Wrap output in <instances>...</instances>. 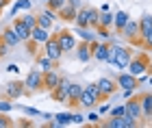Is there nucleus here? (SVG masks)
Segmentation results:
<instances>
[{
	"instance_id": "1",
	"label": "nucleus",
	"mask_w": 152,
	"mask_h": 128,
	"mask_svg": "<svg viewBox=\"0 0 152 128\" xmlns=\"http://www.w3.org/2000/svg\"><path fill=\"white\" fill-rule=\"evenodd\" d=\"M128 72L133 74V76H137V80H146L152 74V61L148 59L146 52H139V55H135L133 59H130Z\"/></svg>"
},
{
	"instance_id": "2",
	"label": "nucleus",
	"mask_w": 152,
	"mask_h": 128,
	"mask_svg": "<svg viewBox=\"0 0 152 128\" xmlns=\"http://www.w3.org/2000/svg\"><path fill=\"white\" fill-rule=\"evenodd\" d=\"M130 59H133V52L128 48H124V46H111V48H109L107 63H113V65L120 67V70H128Z\"/></svg>"
},
{
	"instance_id": "3",
	"label": "nucleus",
	"mask_w": 152,
	"mask_h": 128,
	"mask_svg": "<svg viewBox=\"0 0 152 128\" xmlns=\"http://www.w3.org/2000/svg\"><path fill=\"white\" fill-rule=\"evenodd\" d=\"M98 15H100V11L96 9V7L83 4L80 9L76 11L74 26H91V28H96V24H98Z\"/></svg>"
},
{
	"instance_id": "4",
	"label": "nucleus",
	"mask_w": 152,
	"mask_h": 128,
	"mask_svg": "<svg viewBox=\"0 0 152 128\" xmlns=\"http://www.w3.org/2000/svg\"><path fill=\"white\" fill-rule=\"evenodd\" d=\"M98 102H102L100 98V91H98V85L91 83V85H85L83 87V93H80V100H78V106H85V109H94Z\"/></svg>"
},
{
	"instance_id": "5",
	"label": "nucleus",
	"mask_w": 152,
	"mask_h": 128,
	"mask_svg": "<svg viewBox=\"0 0 152 128\" xmlns=\"http://www.w3.org/2000/svg\"><path fill=\"white\" fill-rule=\"evenodd\" d=\"M120 35L126 39L128 44H135V46H141V33H139V20H128V24L124 26V31Z\"/></svg>"
},
{
	"instance_id": "6",
	"label": "nucleus",
	"mask_w": 152,
	"mask_h": 128,
	"mask_svg": "<svg viewBox=\"0 0 152 128\" xmlns=\"http://www.w3.org/2000/svg\"><path fill=\"white\" fill-rule=\"evenodd\" d=\"M80 7H83L80 0H67V2L57 11V13H59V20H61V22H72V24H74V20H76V11H78Z\"/></svg>"
},
{
	"instance_id": "7",
	"label": "nucleus",
	"mask_w": 152,
	"mask_h": 128,
	"mask_svg": "<svg viewBox=\"0 0 152 128\" xmlns=\"http://www.w3.org/2000/svg\"><path fill=\"white\" fill-rule=\"evenodd\" d=\"M24 85H26V91L28 93H37V91H41L44 89V72L39 70H31L28 72V76H26V80H24Z\"/></svg>"
},
{
	"instance_id": "8",
	"label": "nucleus",
	"mask_w": 152,
	"mask_h": 128,
	"mask_svg": "<svg viewBox=\"0 0 152 128\" xmlns=\"http://www.w3.org/2000/svg\"><path fill=\"white\" fill-rule=\"evenodd\" d=\"M44 55L48 57V59H52L54 63L57 61H61V57H63V50H61V46H59V39H57V35H50V39L44 44Z\"/></svg>"
},
{
	"instance_id": "9",
	"label": "nucleus",
	"mask_w": 152,
	"mask_h": 128,
	"mask_svg": "<svg viewBox=\"0 0 152 128\" xmlns=\"http://www.w3.org/2000/svg\"><path fill=\"white\" fill-rule=\"evenodd\" d=\"M128 102H124V106H126V115L130 117V119H135L137 124L143 119V115H141V102H139V96H130V98H126Z\"/></svg>"
},
{
	"instance_id": "10",
	"label": "nucleus",
	"mask_w": 152,
	"mask_h": 128,
	"mask_svg": "<svg viewBox=\"0 0 152 128\" xmlns=\"http://www.w3.org/2000/svg\"><path fill=\"white\" fill-rule=\"evenodd\" d=\"M96 85H98V91H100V98H102V100H109L117 89H120V87H117V83H115V78H107V76L100 78Z\"/></svg>"
},
{
	"instance_id": "11",
	"label": "nucleus",
	"mask_w": 152,
	"mask_h": 128,
	"mask_svg": "<svg viewBox=\"0 0 152 128\" xmlns=\"http://www.w3.org/2000/svg\"><path fill=\"white\" fill-rule=\"evenodd\" d=\"M59 39V46H61V50H63V55L65 52H72L76 48V37H74V33L72 31H59V33H54Z\"/></svg>"
},
{
	"instance_id": "12",
	"label": "nucleus",
	"mask_w": 152,
	"mask_h": 128,
	"mask_svg": "<svg viewBox=\"0 0 152 128\" xmlns=\"http://www.w3.org/2000/svg\"><path fill=\"white\" fill-rule=\"evenodd\" d=\"M115 83L120 89H130V91H135L137 87H139V80H137V76H133L130 72H122V74H117V78H115Z\"/></svg>"
},
{
	"instance_id": "13",
	"label": "nucleus",
	"mask_w": 152,
	"mask_h": 128,
	"mask_svg": "<svg viewBox=\"0 0 152 128\" xmlns=\"http://www.w3.org/2000/svg\"><path fill=\"white\" fill-rule=\"evenodd\" d=\"M70 85H72V80H67V78H61V83L54 87V89L50 91V96L54 102H67V91H70Z\"/></svg>"
},
{
	"instance_id": "14",
	"label": "nucleus",
	"mask_w": 152,
	"mask_h": 128,
	"mask_svg": "<svg viewBox=\"0 0 152 128\" xmlns=\"http://www.w3.org/2000/svg\"><path fill=\"white\" fill-rule=\"evenodd\" d=\"M24 93H28V91H26V85L22 83V80L7 83V87H4V96L9 98V100H18V98H22Z\"/></svg>"
},
{
	"instance_id": "15",
	"label": "nucleus",
	"mask_w": 152,
	"mask_h": 128,
	"mask_svg": "<svg viewBox=\"0 0 152 128\" xmlns=\"http://www.w3.org/2000/svg\"><path fill=\"white\" fill-rule=\"evenodd\" d=\"M57 17H59L57 11H52V9H48V7H46L41 13H37V24L44 26V28H52L54 22H57Z\"/></svg>"
},
{
	"instance_id": "16",
	"label": "nucleus",
	"mask_w": 152,
	"mask_h": 128,
	"mask_svg": "<svg viewBox=\"0 0 152 128\" xmlns=\"http://www.w3.org/2000/svg\"><path fill=\"white\" fill-rule=\"evenodd\" d=\"M109 48H111V44H100V41H91V52H94V59L96 61H102L107 63L109 59Z\"/></svg>"
},
{
	"instance_id": "17",
	"label": "nucleus",
	"mask_w": 152,
	"mask_h": 128,
	"mask_svg": "<svg viewBox=\"0 0 152 128\" xmlns=\"http://www.w3.org/2000/svg\"><path fill=\"white\" fill-rule=\"evenodd\" d=\"M76 59H78L80 63H87V61H91L94 59V52H91V44L89 41H80V44H76Z\"/></svg>"
},
{
	"instance_id": "18",
	"label": "nucleus",
	"mask_w": 152,
	"mask_h": 128,
	"mask_svg": "<svg viewBox=\"0 0 152 128\" xmlns=\"http://www.w3.org/2000/svg\"><path fill=\"white\" fill-rule=\"evenodd\" d=\"M133 126H137V122H135V119H130L128 115L111 117V119L104 124V128H133Z\"/></svg>"
},
{
	"instance_id": "19",
	"label": "nucleus",
	"mask_w": 152,
	"mask_h": 128,
	"mask_svg": "<svg viewBox=\"0 0 152 128\" xmlns=\"http://www.w3.org/2000/svg\"><path fill=\"white\" fill-rule=\"evenodd\" d=\"M50 35H52L50 28H44V26H39V24L31 28V39H33V41H37L39 46H44L48 39H50Z\"/></svg>"
},
{
	"instance_id": "20",
	"label": "nucleus",
	"mask_w": 152,
	"mask_h": 128,
	"mask_svg": "<svg viewBox=\"0 0 152 128\" xmlns=\"http://www.w3.org/2000/svg\"><path fill=\"white\" fill-rule=\"evenodd\" d=\"M61 78H63V76H61L57 70H48V72H44V89H46V91H52L54 87L61 83Z\"/></svg>"
},
{
	"instance_id": "21",
	"label": "nucleus",
	"mask_w": 152,
	"mask_h": 128,
	"mask_svg": "<svg viewBox=\"0 0 152 128\" xmlns=\"http://www.w3.org/2000/svg\"><path fill=\"white\" fill-rule=\"evenodd\" d=\"M11 26H13V31L18 33V37L22 39L24 44H26V41L31 39V28H28V26L24 24V20H22V17H15V20H13V24H11Z\"/></svg>"
},
{
	"instance_id": "22",
	"label": "nucleus",
	"mask_w": 152,
	"mask_h": 128,
	"mask_svg": "<svg viewBox=\"0 0 152 128\" xmlns=\"http://www.w3.org/2000/svg\"><path fill=\"white\" fill-rule=\"evenodd\" d=\"M139 102H141V115H143V119H152V91L141 93Z\"/></svg>"
},
{
	"instance_id": "23",
	"label": "nucleus",
	"mask_w": 152,
	"mask_h": 128,
	"mask_svg": "<svg viewBox=\"0 0 152 128\" xmlns=\"http://www.w3.org/2000/svg\"><path fill=\"white\" fill-rule=\"evenodd\" d=\"M80 93H83V85L78 83H72L70 85V91H67V106H78V100H80Z\"/></svg>"
},
{
	"instance_id": "24",
	"label": "nucleus",
	"mask_w": 152,
	"mask_h": 128,
	"mask_svg": "<svg viewBox=\"0 0 152 128\" xmlns=\"http://www.w3.org/2000/svg\"><path fill=\"white\" fill-rule=\"evenodd\" d=\"M113 17H115V13H111V11H100L96 28H113Z\"/></svg>"
},
{
	"instance_id": "25",
	"label": "nucleus",
	"mask_w": 152,
	"mask_h": 128,
	"mask_svg": "<svg viewBox=\"0 0 152 128\" xmlns=\"http://www.w3.org/2000/svg\"><path fill=\"white\" fill-rule=\"evenodd\" d=\"M0 37H2L4 41L11 46V48H15L18 44H22V39H20V37H18V33L13 31V26H7V28L2 31V35H0Z\"/></svg>"
},
{
	"instance_id": "26",
	"label": "nucleus",
	"mask_w": 152,
	"mask_h": 128,
	"mask_svg": "<svg viewBox=\"0 0 152 128\" xmlns=\"http://www.w3.org/2000/svg\"><path fill=\"white\" fill-rule=\"evenodd\" d=\"M128 20H130V15H128L126 11H117L115 17H113V28H115V33H122L124 26L128 24Z\"/></svg>"
},
{
	"instance_id": "27",
	"label": "nucleus",
	"mask_w": 152,
	"mask_h": 128,
	"mask_svg": "<svg viewBox=\"0 0 152 128\" xmlns=\"http://www.w3.org/2000/svg\"><path fill=\"white\" fill-rule=\"evenodd\" d=\"M74 33L80 37V41H89V44L96 41V33L91 31V26H76Z\"/></svg>"
},
{
	"instance_id": "28",
	"label": "nucleus",
	"mask_w": 152,
	"mask_h": 128,
	"mask_svg": "<svg viewBox=\"0 0 152 128\" xmlns=\"http://www.w3.org/2000/svg\"><path fill=\"white\" fill-rule=\"evenodd\" d=\"M35 65L39 67L41 72H48V70H54V61L52 59H48L46 55H37L35 57Z\"/></svg>"
},
{
	"instance_id": "29",
	"label": "nucleus",
	"mask_w": 152,
	"mask_h": 128,
	"mask_svg": "<svg viewBox=\"0 0 152 128\" xmlns=\"http://www.w3.org/2000/svg\"><path fill=\"white\" fill-rule=\"evenodd\" d=\"M152 31V15H141V20H139V33H141V37L143 35H148V33Z\"/></svg>"
},
{
	"instance_id": "30",
	"label": "nucleus",
	"mask_w": 152,
	"mask_h": 128,
	"mask_svg": "<svg viewBox=\"0 0 152 128\" xmlns=\"http://www.w3.org/2000/svg\"><path fill=\"white\" fill-rule=\"evenodd\" d=\"M67 124H72L70 113H57V115H54V124L52 126H67Z\"/></svg>"
},
{
	"instance_id": "31",
	"label": "nucleus",
	"mask_w": 152,
	"mask_h": 128,
	"mask_svg": "<svg viewBox=\"0 0 152 128\" xmlns=\"http://www.w3.org/2000/svg\"><path fill=\"white\" fill-rule=\"evenodd\" d=\"M26 11V9H31V0H18V2H15V7H13V15H15V13L18 11Z\"/></svg>"
},
{
	"instance_id": "32",
	"label": "nucleus",
	"mask_w": 152,
	"mask_h": 128,
	"mask_svg": "<svg viewBox=\"0 0 152 128\" xmlns=\"http://www.w3.org/2000/svg\"><path fill=\"white\" fill-rule=\"evenodd\" d=\"M24 24L28 26V28H33V26H37V15H33V13H26V15H22Z\"/></svg>"
},
{
	"instance_id": "33",
	"label": "nucleus",
	"mask_w": 152,
	"mask_h": 128,
	"mask_svg": "<svg viewBox=\"0 0 152 128\" xmlns=\"http://www.w3.org/2000/svg\"><path fill=\"white\" fill-rule=\"evenodd\" d=\"M67 2V0H48V2H46V7H48V9H52V11H59L61 9V7H63Z\"/></svg>"
},
{
	"instance_id": "34",
	"label": "nucleus",
	"mask_w": 152,
	"mask_h": 128,
	"mask_svg": "<svg viewBox=\"0 0 152 128\" xmlns=\"http://www.w3.org/2000/svg\"><path fill=\"white\" fill-rule=\"evenodd\" d=\"M141 48L152 50V31L148 33V35H143V37H141Z\"/></svg>"
},
{
	"instance_id": "35",
	"label": "nucleus",
	"mask_w": 152,
	"mask_h": 128,
	"mask_svg": "<svg viewBox=\"0 0 152 128\" xmlns=\"http://www.w3.org/2000/svg\"><path fill=\"white\" fill-rule=\"evenodd\" d=\"M13 122H11V117L7 115V113H0V128H11Z\"/></svg>"
},
{
	"instance_id": "36",
	"label": "nucleus",
	"mask_w": 152,
	"mask_h": 128,
	"mask_svg": "<svg viewBox=\"0 0 152 128\" xmlns=\"http://www.w3.org/2000/svg\"><path fill=\"white\" fill-rule=\"evenodd\" d=\"M9 52H11V46L7 44V41H4L2 37H0V59H2V57H7V55H9Z\"/></svg>"
},
{
	"instance_id": "37",
	"label": "nucleus",
	"mask_w": 152,
	"mask_h": 128,
	"mask_svg": "<svg viewBox=\"0 0 152 128\" xmlns=\"http://www.w3.org/2000/svg\"><path fill=\"white\" fill-rule=\"evenodd\" d=\"M111 111V117H117V115H126V106L120 104V106H113V109H109Z\"/></svg>"
},
{
	"instance_id": "38",
	"label": "nucleus",
	"mask_w": 152,
	"mask_h": 128,
	"mask_svg": "<svg viewBox=\"0 0 152 128\" xmlns=\"http://www.w3.org/2000/svg\"><path fill=\"white\" fill-rule=\"evenodd\" d=\"M13 109V104L9 102V98H7V100H2V102H0V113H9Z\"/></svg>"
},
{
	"instance_id": "39",
	"label": "nucleus",
	"mask_w": 152,
	"mask_h": 128,
	"mask_svg": "<svg viewBox=\"0 0 152 128\" xmlns=\"http://www.w3.org/2000/svg\"><path fill=\"white\" fill-rule=\"evenodd\" d=\"M22 111L26 113V115H33V117H39V115H41V111H37V109H31V106H22Z\"/></svg>"
},
{
	"instance_id": "40",
	"label": "nucleus",
	"mask_w": 152,
	"mask_h": 128,
	"mask_svg": "<svg viewBox=\"0 0 152 128\" xmlns=\"http://www.w3.org/2000/svg\"><path fill=\"white\" fill-rule=\"evenodd\" d=\"M96 33H98L102 39H109V37H111V28H96Z\"/></svg>"
},
{
	"instance_id": "41",
	"label": "nucleus",
	"mask_w": 152,
	"mask_h": 128,
	"mask_svg": "<svg viewBox=\"0 0 152 128\" xmlns=\"http://www.w3.org/2000/svg\"><path fill=\"white\" fill-rule=\"evenodd\" d=\"M70 117H72V124H83V119H85L80 113H70Z\"/></svg>"
},
{
	"instance_id": "42",
	"label": "nucleus",
	"mask_w": 152,
	"mask_h": 128,
	"mask_svg": "<svg viewBox=\"0 0 152 128\" xmlns=\"http://www.w3.org/2000/svg\"><path fill=\"white\" fill-rule=\"evenodd\" d=\"M87 119H89L91 124H98V122H100V115H98V113H89V115H87Z\"/></svg>"
},
{
	"instance_id": "43",
	"label": "nucleus",
	"mask_w": 152,
	"mask_h": 128,
	"mask_svg": "<svg viewBox=\"0 0 152 128\" xmlns=\"http://www.w3.org/2000/svg\"><path fill=\"white\" fill-rule=\"evenodd\" d=\"M9 2H11V0H0V13L7 9V4H9Z\"/></svg>"
},
{
	"instance_id": "44",
	"label": "nucleus",
	"mask_w": 152,
	"mask_h": 128,
	"mask_svg": "<svg viewBox=\"0 0 152 128\" xmlns=\"http://www.w3.org/2000/svg\"><path fill=\"white\" fill-rule=\"evenodd\" d=\"M148 78H150V83H152V74H150V76H148Z\"/></svg>"
}]
</instances>
